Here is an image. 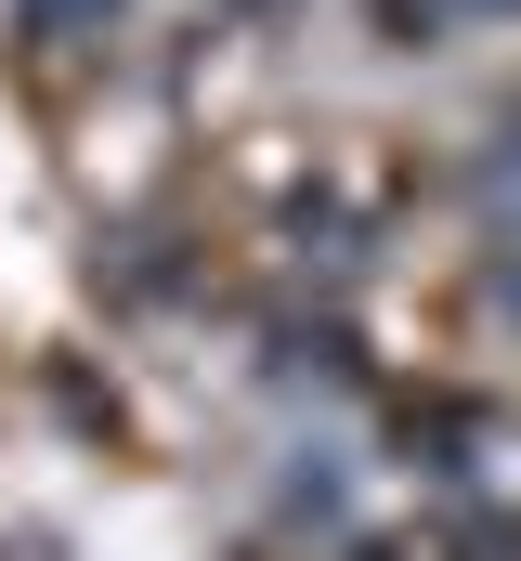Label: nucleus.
Listing matches in <instances>:
<instances>
[{"label": "nucleus", "instance_id": "f257e3e1", "mask_svg": "<svg viewBox=\"0 0 521 561\" xmlns=\"http://www.w3.org/2000/svg\"><path fill=\"white\" fill-rule=\"evenodd\" d=\"M105 13H118V0H26V26H39V39H66V26H105Z\"/></svg>", "mask_w": 521, "mask_h": 561}]
</instances>
